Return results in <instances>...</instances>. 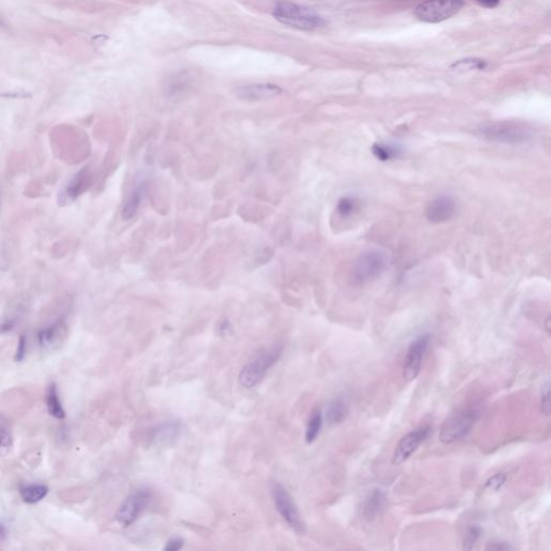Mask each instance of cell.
<instances>
[{
  "label": "cell",
  "instance_id": "8992f818",
  "mask_svg": "<svg viewBox=\"0 0 551 551\" xmlns=\"http://www.w3.org/2000/svg\"><path fill=\"white\" fill-rule=\"evenodd\" d=\"M271 495L276 508L289 527L298 534H304L306 532L305 522L288 490L281 483H275L271 487Z\"/></svg>",
  "mask_w": 551,
  "mask_h": 551
},
{
  "label": "cell",
  "instance_id": "ba28073f",
  "mask_svg": "<svg viewBox=\"0 0 551 551\" xmlns=\"http://www.w3.org/2000/svg\"><path fill=\"white\" fill-rule=\"evenodd\" d=\"M150 500L151 494L146 489H140L128 495L123 501L120 508H117L115 514V519L119 522V525L122 527H130L133 525L144 512V508L149 505Z\"/></svg>",
  "mask_w": 551,
  "mask_h": 551
},
{
  "label": "cell",
  "instance_id": "d6a6232c",
  "mask_svg": "<svg viewBox=\"0 0 551 551\" xmlns=\"http://www.w3.org/2000/svg\"><path fill=\"white\" fill-rule=\"evenodd\" d=\"M0 206H1V194H0Z\"/></svg>",
  "mask_w": 551,
  "mask_h": 551
},
{
  "label": "cell",
  "instance_id": "3957f363",
  "mask_svg": "<svg viewBox=\"0 0 551 551\" xmlns=\"http://www.w3.org/2000/svg\"><path fill=\"white\" fill-rule=\"evenodd\" d=\"M479 135L487 142L504 144H525L534 138V132L525 123L504 121L483 125Z\"/></svg>",
  "mask_w": 551,
  "mask_h": 551
},
{
  "label": "cell",
  "instance_id": "1f68e13d",
  "mask_svg": "<svg viewBox=\"0 0 551 551\" xmlns=\"http://www.w3.org/2000/svg\"><path fill=\"white\" fill-rule=\"evenodd\" d=\"M7 534H8L7 528H6L5 525H1V523H0V541H3V539H5L6 537H7Z\"/></svg>",
  "mask_w": 551,
  "mask_h": 551
},
{
  "label": "cell",
  "instance_id": "d4e9b609",
  "mask_svg": "<svg viewBox=\"0 0 551 551\" xmlns=\"http://www.w3.org/2000/svg\"><path fill=\"white\" fill-rule=\"evenodd\" d=\"M481 535H483V530L478 525H472V527L468 528L465 536H464V550H472L476 546V544L478 543Z\"/></svg>",
  "mask_w": 551,
  "mask_h": 551
},
{
  "label": "cell",
  "instance_id": "9c48e42d",
  "mask_svg": "<svg viewBox=\"0 0 551 551\" xmlns=\"http://www.w3.org/2000/svg\"><path fill=\"white\" fill-rule=\"evenodd\" d=\"M431 337L420 335L410 344L403 366V377L407 381L415 380L421 371L422 362L429 349Z\"/></svg>",
  "mask_w": 551,
  "mask_h": 551
},
{
  "label": "cell",
  "instance_id": "484cf974",
  "mask_svg": "<svg viewBox=\"0 0 551 551\" xmlns=\"http://www.w3.org/2000/svg\"><path fill=\"white\" fill-rule=\"evenodd\" d=\"M508 476L505 473H496L492 477L485 481V487L490 491H500L503 488V485L506 483Z\"/></svg>",
  "mask_w": 551,
  "mask_h": 551
},
{
  "label": "cell",
  "instance_id": "f546056e",
  "mask_svg": "<svg viewBox=\"0 0 551 551\" xmlns=\"http://www.w3.org/2000/svg\"><path fill=\"white\" fill-rule=\"evenodd\" d=\"M25 354H26V338L21 337L20 342L17 345L15 360L19 362L22 361L24 359Z\"/></svg>",
  "mask_w": 551,
  "mask_h": 551
},
{
  "label": "cell",
  "instance_id": "ffe728a7",
  "mask_svg": "<svg viewBox=\"0 0 551 551\" xmlns=\"http://www.w3.org/2000/svg\"><path fill=\"white\" fill-rule=\"evenodd\" d=\"M12 446L13 437L10 422L6 416L0 414V456H8Z\"/></svg>",
  "mask_w": 551,
  "mask_h": 551
},
{
  "label": "cell",
  "instance_id": "8fae6325",
  "mask_svg": "<svg viewBox=\"0 0 551 551\" xmlns=\"http://www.w3.org/2000/svg\"><path fill=\"white\" fill-rule=\"evenodd\" d=\"M458 203L456 198L449 194H441L429 202L425 208V217L431 223H445L456 215Z\"/></svg>",
  "mask_w": 551,
  "mask_h": 551
},
{
  "label": "cell",
  "instance_id": "f1b7e54d",
  "mask_svg": "<svg viewBox=\"0 0 551 551\" xmlns=\"http://www.w3.org/2000/svg\"><path fill=\"white\" fill-rule=\"evenodd\" d=\"M512 547L505 541H492L485 547V550L508 551L512 550Z\"/></svg>",
  "mask_w": 551,
  "mask_h": 551
},
{
  "label": "cell",
  "instance_id": "4316f807",
  "mask_svg": "<svg viewBox=\"0 0 551 551\" xmlns=\"http://www.w3.org/2000/svg\"><path fill=\"white\" fill-rule=\"evenodd\" d=\"M541 412L548 417L550 414V389H549L548 383L543 389V393H541Z\"/></svg>",
  "mask_w": 551,
  "mask_h": 551
},
{
  "label": "cell",
  "instance_id": "ac0fdd59",
  "mask_svg": "<svg viewBox=\"0 0 551 551\" xmlns=\"http://www.w3.org/2000/svg\"><path fill=\"white\" fill-rule=\"evenodd\" d=\"M144 181H137L133 188L130 195L127 198L126 203L122 210V217L124 220H130L137 211L139 209L142 204V195H144Z\"/></svg>",
  "mask_w": 551,
  "mask_h": 551
},
{
  "label": "cell",
  "instance_id": "d6986e66",
  "mask_svg": "<svg viewBox=\"0 0 551 551\" xmlns=\"http://www.w3.org/2000/svg\"><path fill=\"white\" fill-rule=\"evenodd\" d=\"M349 414L348 404L344 398H335L329 403L327 409V420L329 425L342 423Z\"/></svg>",
  "mask_w": 551,
  "mask_h": 551
},
{
  "label": "cell",
  "instance_id": "7a4b0ae2",
  "mask_svg": "<svg viewBox=\"0 0 551 551\" xmlns=\"http://www.w3.org/2000/svg\"><path fill=\"white\" fill-rule=\"evenodd\" d=\"M273 15L282 24L298 30H316L325 24V19L315 10L290 1L276 3Z\"/></svg>",
  "mask_w": 551,
  "mask_h": 551
},
{
  "label": "cell",
  "instance_id": "9a60e30c",
  "mask_svg": "<svg viewBox=\"0 0 551 551\" xmlns=\"http://www.w3.org/2000/svg\"><path fill=\"white\" fill-rule=\"evenodd\" d=\"M180 432L181 425L179 422H165L163 425H157L152 431V443L157 446H167L178 438Z\"/></svg>",
  "mask_w": 551,
  "mask_h": 551
},
{
  "label": "cell",
  "instance_id": "44dd1931",
  "mask_svg": "<svg viewBox=\"0 0 551 551\" xmlns=\"http://www.w3.org/2000/svg\"><path fill=\"white\" fill-rule=\"evenodd\" d=\"M49 489L44 485H26L21 487L20 494L25 503L35 504L47 496Z\"/></svg>",
  "mask_w": 551,
  "mask_h": 551
},
{
  "label": "cell",
  "instance_id": "4fadbf2b",
  "mask_svg": "<svg viewBox=\"0 0 551 551\" xmlns=\"http://www.w3.org/2000/svg\"><path fill=\"white\" fill-rule=\"evenodd\" d=\"M385 504H387V494L381 489H374L362 503V517L367 521L376 519L385 510Z\"/></svg>",
  "mask_w": 551,
  "mask_h": 551
},
{
  "label": "cell",
  "instance_id": "30bf717a",
  "mask_svg": "<svg viewBox=\"0 0 551 551\" xmlns=\"http://www.w3.org/2000/svg\"><path fill=\"white\" fill-rule=\"evenodd\" d=\"M431 429L429 425H422L403 437L393 454V464L400 465L407 461L408 458L417 452L420 445L425 442V439L431 433Z\"/></svg>",
  "mask_w": 551,
  "mask_h": 551
},
{
  "label": "cell",
  "instance_id": "cb8c5ba5",
  "mask_svg": "<svg viewBox=\"0 0 551 551\" xmlns=\"http://www.w3.org/2000/svg\"><path fill=\"white\" fill-rule=\"evenodd\" d=\"M358 209V200L352 196H344L338 200L336 211L340 217L347 218L354 215Z\"/></svg>",
  "mask_w": 551,
  "mask_h": 551
},
{
  "label": "cell",
  "instance_id": "603a6c76",
  "mask_svg": "<svg viewBox=\"0 0 551 551\" xmlns=\"http://www.w3.org/2000/svg\"><path fill=\"white\" fill-rule=\"evenodd\" d=\"M323 417L322 414L319 410L313 412L309 421H308L307 429H306L305 441L307 444H312L317 439L321 427H322Z\"/></svg>",
  "mask_w": 551,
  "mask_h": 551
},
{
  "label": "cell",
  "instance_id": "52a82bcc",
  "mask_svg": "<svg viewBox=\"0 0 551 551\" xmlns=\"http://www.w3.org/2000/svg\"><path fill=\"white\" fill-rule=\"evenodd\" d=\"M463 6V0H427L416 8L415 14L423 22L439 23L460 12Z\"/></svg>",
  "mask_w": 551,
  "mask_h": 551
},
{
  "label": "cell",
  "instance_id": "5b68a950",
  "mask_svg": "<svg viewBox=\"0 0 551 551\" xmlns=\"http://www.w3.org/2000/svg\"><path fill=\"white\" fill-rule=\"evenodd\" d=\"M477 417L478 412L474 409H464L449 416L439 431V441L452 444L464 438L473 429Z\"/></svg>",
  "mask_w": 551,
  "mask_h": 551
},
{
  "label": "cell",
  "instance_id": "7c38bea8",
  "mask_svg": "<svg viewBox=\"0 0 551 551\" xmlns=\"http://www.w3.org/2000/svg\"><path fill=\"white\" fill-rule=\"evenodd\" d=\"M90 182H92V173L88 167H84L79 173H77L67 183V186L63 188V191L59 192V204L64 205V204H70L75 202L79 196L82 195L88 190Z\"/></svg>",
  "mask_w": 551,
  "mask_h": 551
},
{
  "label": "cell",
  "instance_id": "5bb4252c",
  "mask_svg": "<svg viewBox=\"0 0 551 551\" xmlns=\"http://www.w3.org/2000/svg\"><path fill=\"white\" fill-rule=\"evenodd\" d=\"M281 93V88L273 84H255L237 90V96L248 102L271 99Z\"/></svg>",
  "mask_w": 551,
  "mask_h": 551
},
{
  "label": "cell",
  "instance_id": "2e32d148",
  "mask_svg": "<svg viewBox=\"0 0 551 551\" xmlns=\"http://www.w3.org/2000/svg\"><path fill=\"white\" fill-rule=\"evenodd\" d=\"M65 335H66V325L63 321H57L40 331L38 339L42 348L51 349L57 346Z\"/></svg>",
  "mask_w": 551,
  "mask_h": 551
},
{
  "label": "cell",
  "instance_id": "6da1fadb",
  "mask_svg": "<svg viewBox=\"0 0 551 551\" xmlns=\"http://www.w3.org/2000/svg\"><path fill=\"white\" fill-rule=\"evenodd\" d=\"M390 254L380 248H371L360 254L352 266L350 279L356 286H363L379 278L390 265Z\"/></svg>",
  "mask_w": 551,
  "mask_h": 551
},
{
  "label": "cell",
  "instance_id": "277c9868",
  "mask_svg": "<svg viewBox=\"0 0 551 551\" xmlns=\"http://www.w3.org/2000/svg\"><path fill=\"white\" fill-rule=\"evenodd\" d=\"M281 354H282V347L276 345L266 349L259 356H256L255 359L246 364L240 371L238 377L240 385L246 388H253L256 385H259L269 369L280 359Z\"/></svg>",
  "mask_w": 551,
  "mask_h": 551
},
{
  "label": "cell",
  "instance_id": "4dcf8cb0",
  "mask_svg": "<svg viewBox=\"0 0 551 551\" xmlns=\"http://www.w3.org/2000/svg\"><path fill=\"white\" fill-rule=\"evenodd\" d=\"M475 1L485 8H495L500 3V0H475Z\"/></svg>",
  "mask_w": 551,
  "mask_h": 551
},
{
  "label": "cell",
  "instance_id": "7402d4cb",
  "mask_svg": "<svg viewBox=\"0 0 551 551\" xmlns=\"http://www.w3.org/2000/svg\"><path fill=\"white\" fill-rule=\"evenodd\" d=\"M47 407L50 415L55 418V419L63 420L65 418V410L61 406L57 385H54V383L50 385L49 390H48Z\"/></svg>",
  "mask_w": 551,
  "mask_h": 551
},
{
  "label": "cell",
  "instance_id": "83f0119b",
  "mask_svg": "<svg viewBox=\"0 0 551 551\" xmlns=\"http://www.w3.org/2000/svg\"><path fill=\"white\" fill-rule=\"evenodd\" d=\"M184 541L180 537H173L167 541L166 545L164 547L165 551H178L182 549Z\"/></svg>",
  "mask_w": 551,
  "mask_h": 551
},
{
  "label": "cell",
  "instance_id": "e0dca14e",
  "mask_svg": "<svg viewBox=\"0 0 551 551\" xmlns=\"http://www.w3.org/2000/svg\"><path fill=\"white\" fill-rule=\"evenodd\" d=\"M371 153L379 161H393L402 156L404 153V146L400 142H376L371 146Z\"/></svg>",
  "mask_w": 551,
  "mask_h": 551
}]
</instances>
